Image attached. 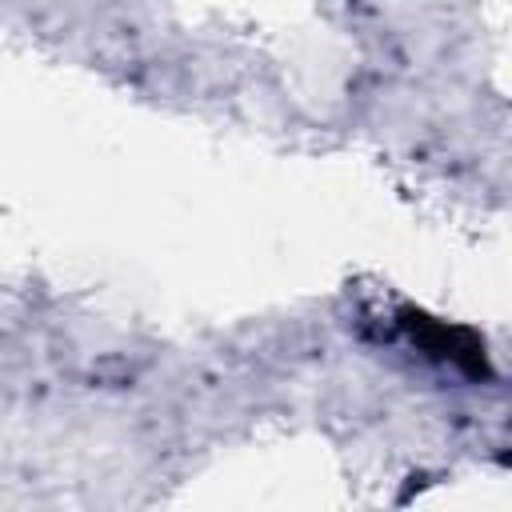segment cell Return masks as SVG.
<instances>
[{
    "instance_id": "cell-1",
    "label": "cell",
    "mask_w": 512,
    "mask_h": 512,
    "mask_svg": "<svg viewBox=\"0 0 512 512\" xmlns=\"http://www.w3.org/2000/svg\"><path fill=\"white\" fill-rule=\"evenodd\" d=\"M400 328L408 332L412 344H420L428 356L468 372V376H484L488 364H484V344L468 332V328H456V324H444L436 316H424L416 308H400Z\"/></svg>"
}]
</instances>
